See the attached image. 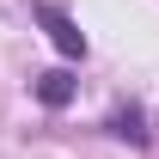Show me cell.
I'll use <instances>...</instances> for the list:
<instances>
[{
  "mask_svg": "<svg viewBox=\"0 0 159 159\" xmlns=\"http://www.w3.org/2000/svg\"><path fill=\"white\" fill-rule=\"evenodd\" d=\"M37 19H43V31H49V43H55V49H61L67 61H86V37H80V25L67 19L61 6H49V0H43V6H37Z\"/></svg>",
  "mask_w": 159,
  "mask_h": 159,
  "instance_id": "6da1fadb",
  "label": "cell"
},
{
  "mask_svg": "<svg viewBox=\"0 0 159 159\" xmlns=\"http://www.w3.org/2000/svg\"><path fill=\"white\" fill-rule=\"evenodd\" d=\"M37 98L49 104V110H61V104H74V80L61 74V67H55V74H37Z\"/></svg>",
  "mask_w": 159,
  "mask_h": 159,
  "instance_id": "7a4b0ae2",
  "label": "cell"
},
{
  "mask_svg": "<svg viewBox=\"0 0 159 159\" xmlns=\"http://www.w3.org/2000/svg\"><path fill=\"white\" fill-rule=\"evenodd\" d=\"M110 135H122V141H135V147H147V129H141V110H116V116H110Z\"/></svg>",
  "mask_w": 159,
  "mask_h": 159,
  "instance_id": "3957f363",
  "label": "cell"
}]
</instances>
